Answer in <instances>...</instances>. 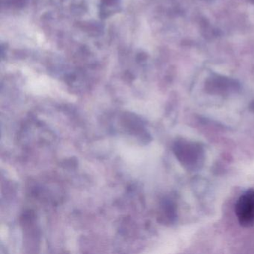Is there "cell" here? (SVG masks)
Segmentation results:
<instances>
[{
    "label": "cell",
    "mask_w": 254,
    "mask_h": 254,
    "mask_svg": "<svg viewBox=\"0 0 254 254\" xmlns=\"http://www.w3.org/2000/svg\"><path fill=\"white\" fill-rule=\"evenodd\" d=\"M172 151L180 164L190 172L200 170L206 160L205 150L201 144L186 139H177Z\"/></svg>",
    "instance_id": "obj_1"
},
{
    "label": "cell",
    "mask_w": 254,
    "mask_h": 254,
    "mask_svg": "<svg viewBox=\"0 0 254 254\" xmlns=\"http://www.w3.org/2000/svg\"><path fill=\"white\" fill-rule=\"evenodd\" d=\"M252 2H254V0H252Z\"/></svg>",
    "instance_id": "obj_6"
},
{
    "label": "cell",
    "mask_w": 254,
    "mask_h": 254,
    "mask_svg": "<svg viewBox=\"0 0 254 254\" xmlns=\"http://www.w3.org/2000/svg\"><path fill=\"white\" fill-rule=\"evenodd\" d=\"M160 223L164 224H172L177 219V208L175 203L169 199H165L161 203L160 216Z\"/></svg>",
    "instance_id": "obj_4"
},
{
    "label": "cell",
    "mask_w": 254,
    "mask_h": 254,
    "mask_svg": "<svg viewBox=\"0 0 254 254\" xmlns=\"http://www.w3.org/2000/svg\"><path fill=\"white\" fill-rule=\"evenodd\" d=\"M235 212L239 224L243 227H252L254 224V190H246L238 199Z\"/></svg>",
    "instance_id": "obj_2"
},
{
    "label": "cell",
    "mask_w": 254,
    "mask_h": 254,
    "mask_svg": "<svg viewBox=\"0 0 254 254\" xmlns=\"http://www.w3.org/2000/svg\"><path fill=\"white\" fill-rule=\"evenodd\" d=\"M249 110L251 112L254 113V100L251 102L249 105Z\"/></svg>",
    "instance_id": "obj_5"
},
{
    "label": "cell",
    "mask_w": 254,
    "mask_h": 254,
    "mask_svg": "<svg viewBox=\"0 0 254 254\" xmlns=\"http://www.w3.org/2000/svg\"><path fill=\"white\" fill-rule=\"evenodd\" d=\"M205 88L209 94L227 96L237 91L239 89V84L230 78L215 76L206 81Z\"/></svg>",
    "instance_id": "obj_3"
}]
</instances>
